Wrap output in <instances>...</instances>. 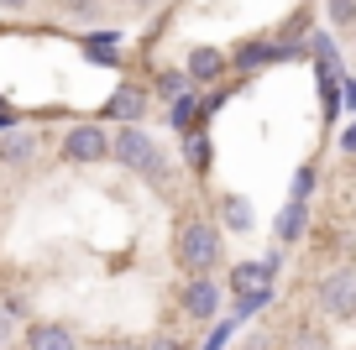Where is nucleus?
<instances>
[{"label": "nucleus", "mask_w": 356, "mask_h": 350, "mask_svg": "<svg viewBox=\"0 0 356 350\" xmlns=\"http://www.w3.org/2000/svg\"><path fill=\"white\" fill-rule=\"evenodd\" d=\"M267 58H278V47H273V42H246L231 63H236V74H246V68H262Z\"/></svg>", "instance_id": "12"}, {"label": "nucleus", "mask_w": 356, "mask_h": 350, "mask_svg": "<svg viewBox=\"0 0 356 350\" xmlns=\"http://www.w3.org/2000/svg\"><path fill=\"white\" fill-rule=\"evenodd\" d=\"M173 308H178V319L184 324H215L220 319V283L215 277H184L178 283V293H173Z\"/></svg>", "instance_id": "4"}, {"label": "nucleus", "mask_w": 356, "mask_h": 350, "mask_svg": "<svg viewBox=\"0 0 356 350\" xmlns=\"http://www.w3.org/2000/svg\"><path fill=\"white\" fill-rule=\"evenodd\" d=\"M231 68H236V63L220 53V47H194V53H189V68H184V74H189V84H200V89H204V84H220Z\"/></svg>", "instance_id": "8"}, {"label": "nucleus", "mask_w": 356, "mask_h": 350, "mask_svg": "<svg viewBox=\"0 0 356 350\" xmlns=\"http://www.w3.org/2000/svg\"><path fill=\"white\" fill-rule=\"evenodd\" d=\"M215 209H220V225L225 230H241V235H246V230H257V215H252V204H246L241 194H220V204H215Z\"/></svg>", "instance_id": "11"}, {"label": "nucleus", "mask_w": 356, "mask_h": 350, "mask_svg": "<svg viewBox=\"0 0 356 350\" xmlns=\"http://www.w3.org/2000/svg\"><path fill=\"white\" fill-rule=\"evenodd\" d=\"M37 147H42V142H37V131H11V136H0V167H11V173H16V167H26V162L37 157Z\"/></svg>", "instance_id": "10"}, {"label": "nucleus", "mask_w": 356, "mask_h": 350, "mask_svg": "<svg viewBox=\"0 0 356 350\" xmlns=\"http://www.w3.org/2000/svg\"><path fill=\"white\" fill-rule=\"evenodd\" d=\"M184 78H189V74H157V89H163V94H178Z\"/></svg>", "instance_id": "17"}, {"label": "nucleus", "mask_w": 356, "mask_h": 350, "mask_svg": "<svg viewBox=\"0 0 356 350\" xmlns=\"http://www.w3.org/2000/svg\"><path fill=\"white\" fill-rule=\"evenodd\" d=\"M314 298H320V314L325 319H356V267H330V272L320 277V288H314Z\"/></svg>", "instance_id": "5"}, {"label": "nucleus", "mask_w": 356, "mask_h": 350, "mask_svg": "<svg viewBox=\"0 0 356 350\" xmlns=\"http://www.w3.org/2000/svg\"><path fill=\"white\" fill-rule=\"evenodd\" d=\"M105 350H147V340H105Z\"/></svg>", "instance_id": "19"}, {"label": "nucleus", "mask_w": 356, "mask_h": 350, "mask_svg": "<svg viewBox=\"0 0 356 350\" xmlns=\"http://www.w3.org/2000/svg\"><path fill=\"white\" fill-rule=\"evenodd\" d=\"M173 262L184 277H215L225 262V225L204 209H184L173 225Z\"/></svg>", "instance_id": "1"}, {"label": "nucleus", "mask_w": 356, "mask_h": 350, "mask_svg": "<svg viewBox=\"0 0 356 350\" xmlns=\"http://www.w3.org/2000/svg\"><path fill=\"white\" fill-rule=\"evenodd\" d=\"M147 110H152V105H147V89L142 84H121L111 94V105H105V115H111L115 126H142Z\"/></svg>", "instance_id": "7"}, {"label": "nucleus", "mask_w": 356, "mask_h": 350, "mask_svg": "<svg viewBox=\"0 0 356 350\" xmlns=\"http://www.w3.org/2000/svg\"><path fill=\"white\" fill-rule=\"evenodd\" d=\"M346 152H356V131H346Z\"/></svg>", "instance_id": "22"}, {"label": "nucleus", "mask_w": 356, "mask_h": 350, "mask_svg": "<svg viewBox=\"0 0 356 350\" xmlns=\"http://www.w3.org/2000/svg\"><path fill=\"white\" fill-rule=\"evenodd\" d=\"M37 0H0V11H32Z\"/></svg>", "instance_id": "21"}, {"label": "nucleus", "mask_w": 356, "mask_h": 350, "mask_svg": "<svg viewBox=\"0 0 356 350\" xmlns=\"http://www.w3.org/2000/svg\"><path fill=\"white\" fill-rule=\"evenodd\" d=\"M273 235H278L283 246L304 241V235H309V204H304V199H289V204H283V215L273 219Z\"/></svg>", "instance_id": "9"}, {"label": "nucleus", "mask_w": 356, "mask_h": 350, "mask_svg": "<svg viewBox=\"0 0 356 350\" xmlns=\"http://www.w3.org/2000/svg\"><path fill=\"white\" fill-rule=\"evenodd\" d=\"M330 26H356V0H325Z\"/></svg>", "instance_id": "14"}, {"label": "nucleus", "mask_w": 356, "mask_h": 350, "mask_svg": "<svg viewBox=\"0 0 356 350\" xmlns=\"http://www.w3.org/2000/svg\"><path fill=\"white\" fill-rule=\"evenodd\" d=\"M173 126H178V131H189V126H194V99L189 94L173 99Z\"/></svg>", "instance_id": "15"}, {"label": "nucleus", "mask_w": 356, "mask_h": 350, "mask_svg": "<svg viewBox=\"0 0 356 350\" xmlns=\"http://www.w3.org/2000/svg\"><path fill=\"white\" fill-rule=\"evenodd\" d=\"M115 162H121L126 173L147 178L152 188H163V194L178 183V167L168 162V152L142 131V126H115Z\"/></svg>", "instance_id": "2"}, {"label": "nucleus", "mask_w": 356, "mask_h": 350, "mask_svg": "<svg viewBox=\"0 0 356 350\" xmlns=\"http://www.w3.org/2000/svg\"><path fill=\"white\" fill-rule=\"evenodd\" d=\"M58 157L68 167H95V162H115V131H105L100 121H79L63 131Z\"/></svg>", "instance_id": "3"}, {"label": "nucleus", "mask_w": 356, "mask_h": 350, "mask_svg": "<svg viewBox=\"0 0 356 350\" xmlns=\"http://www.w3.org/2000/svg\"><path fill=\"white\" fill-rule=\"evenodd\" d=\"M22 350H84V340L63 324V319H32L22 329Z\"/></svg>", "instance_id": "6"}, {"label": "nucleus", "mask_w": 356, "mask_h": 350, "mask_svg": "<svg viewBox=\"0 0 356 350\" xmlns=\"http://www.w3.org/2000/svg\"><path fill=\"white\" fill-rule=\"evenodd\" d=\"M309 188H314V167H299V178H293V199L309 204Z\"/></svg>", "instance_id": "16"}, {"label": "nucleus", "mask_w": 356, "mask_h": 350, "mask_svg": "<svg viewBox=\"0 0 356 350\" xmlns=\"http://www.w3.org/2000/svg\"><path fill=\"white\" fill-rule=\"evenodd\" d=\"M147 350H184V340H178V335H152Z\"/></svg>", "instance_id": "18"}, {"label": "nucleus", "mask_w": 356, "mask_h": 350, "mask_svg": "<svg viewBox=\"0 0 356 350\" xmlns=\"http://www.w3.org/2000/svg\"><path fill=\"white\" fill-rule=\"evenodd\" d=\"M11 329H16V319L6 314V308H0V345H6V340H11Z\"/></svg>", "instance_id": "20"}, {"label": "nucleus", "mask_w": 356, "mask_h": 350, "mask_svg": "<svg viewBox=\"0 0 356 350\" xmlns=\"http://www.w3.org/2000/svg\"><path fill=\"white\" fill-rule=\"evenodd\" d=\"M184 162H189L194 173H204V167H210V136L189 131V142H184Z\"/></svg>", "instance_id": "13"}]
</instances>
